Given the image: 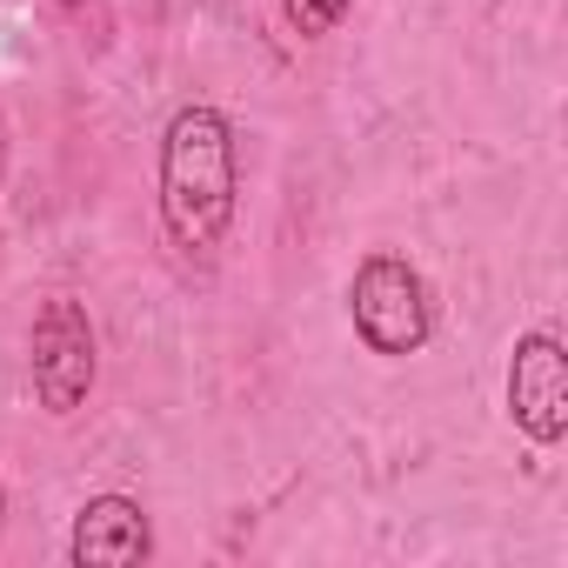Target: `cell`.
Listing matches in <instances>:
<instances>
[{"label": "cell", "instance_id": "6da1fadb", "mask_svg": "<svg viewBox=\"0 0 568 568\" xmlns=\"http://www.w3.org/2000/svg\"><path fill=\"white\" fill-rule=\"evenodd\" d=\"M241 154L234 121L207 101H187L161 134V221L181 254H214L234 227Z\"/></svg>", "mask_w": 568, "mask_h": 568}, {"label": "cell", "instance_id": "7a4b0ae2", "mask_svg": "<svg viewBox=\"0 0 568 568\" xmlns=\"http://www.w3.org/2000/svg\"><path fill=\"white\" fill-rule=\"evenodd\" d=\"M348 315L355 335L368 342V355H422L435 335V302H428V281L415 261L375 247L355 281H348Z\"/></svg>", "mask_w": 568, "mask_h": 568}, {"label": "cell", "instance_id": "3957f363", "mask_svg": "<svg viewBox=\"0 0 568 568\" xmlns=\"http://www.w3.org/2000/svg\"><path fill=\"white\" fill-rule=\"evenodd\" d=\"M28 368H34V395H41L48 415H74L94 395L101 342H94V322H88L81 302H68V295L41 302L34 335H28Z\"/></svg>", "mask_w": 568, "mask_h": 568}, {"label": "cell", "instance_id": "277c9868", "mask_svg": "<svg viewBox=\"0 0 568 568\" xmlns=\"http://www.w3.org/2000/svg\"><path fill=\"white\" fill-rule=\"evenodd\" d=\"M508 415L535 448H555L568 435V355L555 335H521L508 362Z\"/></svg>", "mask_w": 568, "mask_h": 568}, {"label": "cell", "instance_id": "5b68a950", "mask_svg": "<svg viewBox=\"0 0 568 568\" xmlns=\"http://www.w3.org/2000/svg\"><path fill=\"white\" fill-rule=\"evenodd\" d=\"M154 555V535H148V515L141 501L128 495H94L81 515H74V535H68V561L74 568H134Z\"/></svg>", "mask_w": 568, "mask_h": 568}, {"label": "cell", "instance_id": "8992f818", "mask_svg": "<svg viewBox=\"0 0 568 568\" xmlns=\"http://www.w3.org/2000/svg\"><path fill=\"white\" fill-rule=\"evenodd\" d=\"M348 8H355V0H281V14H288V28L302 41H328L348 21Z\"/></svg>", "mask_w": 568, "mask_h": 568}, {"label": "cell", "instance_id": "52a82bcc", "mask_svg": "<svg viewBox=\"0 0 568 568\" xmlns=\"http://www.w3.org/2000/svg\"><path fill=\"white\" fill-rule=\"evenodd\" d=\"M61 8H81V0H61Z\"/></svg>", "mask_w": 568, "mask_h": 568}, {"label": "cell", "instance_id": "ba28073f", "mask_svg": "<svg viewBox=\"0 0 568 568\" xmlns=\"http://www.w3.org/2000/svg\"><path fill=\"white\" fill-rule=\"evenodd\" d=\"M0 515H8V495H0Z\"/></svg>", "mask_w": 568, "mask_h": 568}]
</instances>
